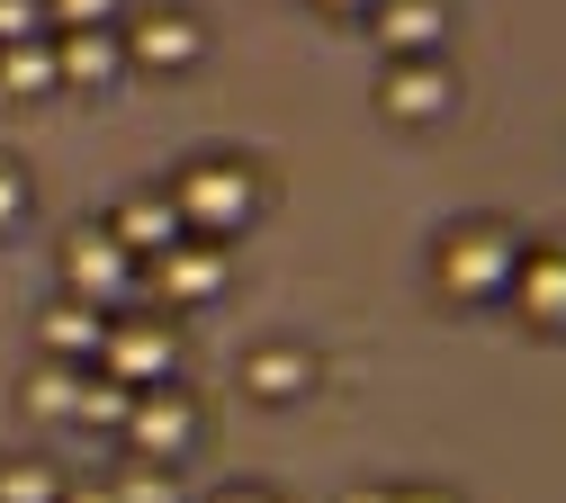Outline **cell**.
Here are the masks:
<instances>
[{
    "instance_id": "cell-22",
    "label": "cell",
    "mask_w": 566,
    "mask_h": 503,
    "mask_svg": "<svg viewBox=\"0 0 566 503\" xmlns=\"http://www.w3.org/2000/svg\"><path fill=\"white\" fill-rule=\"evenodd\" d=\"M19 36H54L45 0H0V45H19Z\"/></svg>"
},
{
    "instance_id": "cell-18",
    "label": "cell",
    "mask_w": 566,
    "mask_h": 503,
    "mask_svg": "<svg viewBox=\"0 0 566 503\" xmlns=\"http://www.w3.org/2000/svg\"><path fill=\"white\" fill-rule=\"evenodd\" d=\"M108 485H117V503H171V494H180V468H154V459H126V468H117Z\"/></svg>"
},
{
    "instance_id": "cell-25",
    "label": "cell",
    "mask_w": 566,
    "mask_h": 503,
    "mask_svg": "<svg viewBox=\"0 0 566 503\" xmlns=\"http://www.w3.org/2000/svg\"><path fill=\"white\" fill-rule=\"evenodd\" d=\"M324 10H333V19H369V0H324Z\"/></svg>"
},
{
    "instance_id": "cell-13",
    "label": "cell",
    "mask_w": 566,
    "mask_h": 503,
    "mask_svg": "<svg viewBox=\"0 0 566 503\" xmlns=\"http://www.w3.org/2000/svg\"><path fill=\"white\" fill-rule=\"evenodd\" d=\"M36 342H45V359H99V342H108V306H91V297H54L45 315H36Z\"/></svg>"
},
{
    "instance_id": "cell-15",
    "label": "cell",
    "mask_w": 566,
    "mask_h": 503,
    "mask_svg": "<svg viewBox=\"0 0 566 503\" xmlns=\"http://www.w3.org/2000/svg\"><path fill=\"white\" fill-rule=\"evenodd\" d=\"M0 91H10V99H45V91H63L54 36H19V45H0Z\"/></svg>"
},
{
    "instance_id": "cell-16",
    "label": "cell",
    "mask_w": 566,
    "mask_h": 503,
    "mask_svg": "<svg viewBox=\"0 0 566 503\" xmlns=\"http://www.w3.org/2000/svg\"><path fill=\"white\" fill-rule=\"evenodd\" d=\"M73 396H82V359H36L28 387H19V405L36 422H73Z\"/></svg>"
},
{
    "instance_id": "cell-7",
    "label": "cell",
    "mask_w": 566,
    "mask_h": 503,
    "mask_svg": "<svg viewBox=\"0 0 566 503\" xmlns=\"http://www.w3.org/2000/svg\"><path fill=\"white\" fill-rule=\"evenodd\" d=\"M117 36H126V63H135V72H189V63L207 54V28H198L189 10H145V19H117Z\"/></svg>"
},
{
    "instance_id": "cell-3",
    "label": "cell",
    "mask_w": 566,
    "mask_h": 503,
    "mask_svg": "<svg viewBox=\"0 0 566 503\" xmlns=\"http://www.w3.org/2000/svg\"><path fill=\"white\" fill-rule=\"evenodd\" d=\"M135 279H145V261H135L108 226H73L63 234V297H91V306H126L135 297Z\"/></svg>"
},
{
    "instance_id": "cell-21",
    "label": "cell",
    "mask_w": 566,
    "mask_h": 503,
    "mask_svg": "<svg viewBox=\"0 0 566 503\" xmlns=\"http://www.w3.org/2000/svg\"><path fill=\"white\" fill-rule=\"evenodd\" d=\"M28 207H36L28 171H19V163H0V234H19V226H28Z\"/></svg>"
},
{
    "instance_id": "cell-20",
    "label": "cell",
    "mask_w": 566,
    "mask_h": 503,
    "mask_svg": "<svg viewBox=\"0 0 566 503\" xmlns=\"http://www.w3.org/2000/svg\"><path fill=\"white\" fill-rule=\"evenodd\" d=\"M117 10H126V0H45L54 28H117Z\"/></svg>"
},
{
    "instance_id": "cell-1",
    "label": "cell",
    "mask_w": 566,
    "mask_h": 503,
    "mask_svg": "<svg viewBox=\"0 0 566 503\" xmlns=\"http://www.w3.org/2000/svg\"><path fill=\"white\" fill-rule=\"evenodd\" d=\"M513 261H522V234L504 226V216H468V226H450L432 243V287L459 306H485L513 287Z\"/></svg>"
},
{
    "instance_id": "cell-6",
    "label": "cell",
    "mask_w": 566,
    "mask_h": 503,
    "mask_svg": "<svg viewBox=\"0 0 566 503\" xmlns=\"http://www.w3.org/2000/svg\"><path fill=\"white\" fill-rule=\"evenodd\" d=\"M198 441V405L163 378V387H135V413H126V450L135 459H154V468H180Z\"/></svg>"
},
{
    "instance_id": "cell-8",
    "label": "cell",
    "mask_w": 566,
    "mask_h": 503,
    "mask_svg": "<svg viewBox=\"0 0 566 503\" xmlns=\"http://www.w3.org/2000/svg\"><path fill=\"white\" fill-rule=\"evenodd\" d=\"M504 297L522 306V324L566 333V243H522V261H513V287H504Z\"/></svg>"
},
{
    "instance_id": "cell-9",
    "label": "cell",
    "mask_w": 566,
    "mask_h": 503,
    "mask_svg": "<svg viewBox=\"0 0 566 503\" xmlns=\"http://www.w3.org/2000/svg\"><path fill=\"white\" fill-rule=\"evenodd\" d=\"M226 252L207 243V234H180L171 252H154V287H163V306H207V297H226Z\"/></svg>"
},
{
    "instance_id": "cell-19",
    "label": "cell",
    "mask_w": 566,
    "mask_h": 503,
    "mask_svg": "<svg viewBox=\"0 0 566 503\" xmlns=\"http://www.w3.org/2000/svg\"><path fill=\"white\" fill-rule=\"evenodd\" d=\"M0 503H63V476L45 459H10L0 468Z\"/></svg>"
},
{
    "instance_id": "cell-24",
    "label": "cell",
    "mask_w": 566,
    "mask_h": 503,
    "mask_svg": "<svg viewBox=\"0 0 566 503\" xmlns=\"http://www.w3.org/2000/svg\"><path fill=\"white\" fill-rule=\"evenodd\" d=\"M63 503H117V485H63Z\"/></svg>"
},
{
    "instance_id": "cell-26",
    "label": "cell",
    "mask_w": 566,
    "mask_h": 503,
    "mask_svg": "<svg viewBox=\"0 0 566 503\" xmlns=\"http://www.w3.org/2000/svg\"><path fill=\"white\" fill-rule=\"evenodd\" d=\"M217 503H270V494H261V485H234V494H217Z\"/></svg>"
},
{
    "instance_id": "cell-14",
    "label": "cell",
    "mask_w": 566,
    "mask_h": 503,
    "mask_svg": "<svg viewBox=\"0 0 566 503\" xmlns=\"http://www.w3.org/2000/svg\"><path fill=\"white\" fill-rule=\"evenodd\" d=\"M315 350H297V342H270V350H252L243 359V396H261V405H297V396H315Z\"/></svg>"
},
{
    "instance_id": "cell-10",
    "label": "cell",
    "mask_w": 566,
    "mask_h": 503,
    "mask_svg": "<svg viewBox=\"0 0 566 503\" xmlns=\"http://www.w3.org/2000/svg\"><path fill=\"white\" fill-rule=\"evenodd\" d=\"M54 63H63V91H108L135 72L117 28H54Z\"/></svg>"
},
{
    "instance_id": "cell-4",
    "label": "cell",
    "mask_w": 566,
    "mask_h": 503,
    "mask_svg": "<svg viewBox=\"0 0 566 503\" xmlns=\"http://www.w3.org/2000/svg\"><path fill=\"white\" fill-rule=\"evenodd\" d=\"M91 369H108L126 387H163L180 369V324H163V315H108V342H99Z\"/></svg>"
},
{
    "instance_id": "cell-23",
    "label": "cell",
    "mask_w": 566,
    "mask_h": 503,
    "mask_svg": "<svg viewBox=\"0 0 566 503\" xmlns=\"http://www.w3.org/2000/svg\"><path fill=\"white\" fill-rule=\"evenodd\" d=\"M342 503H459V494H432V485H350Z\"/></svg>"
},
{
    "instance_id": "cell-17",
    "label": "cell",
    "mask_w": 566,
    "mask_h": 503,
    "mask_svg": "<svg viewBox=\"0 0 566 503\" xmlns=\"http://www.w3.org/2000/svg\"><path fill=\"white\" fill-rule=\"evenodd\" d=\"M126 413H135V387H126V378H108V369H82L73 422H82V431H126Z\"/></svg>"
},
{
    "instance_id": "cell-5",
    "label": "cell",
    "mask_w": 566,
    "mask_h": 503,
    "mask_svg": "<svg viewBox=\"0 0 566 503\" xmlns=\"http://www.w3.org/2000/svg\"><path fill=\"white\" fill-rule=\"evenodd\" d=\"M378 108H387L396 126H441V117L459 108V72H450L441 54H387V72H378Z\"/></svg>"
},
{
    "instance_id": "cell-11",
    "label": "cell",
    "mask_w": 566,
    "mask_h": 503,
    "mask_svg": "<svg viewBox=\"0 0 566 503\" xmlns=\"http://www.w3.org/2000/svg\"><path fill=\"white\" fill-rule=\"evenodd\" d=\"M369 28L387 54H441L450 36V0H369Z\"/></svg>"
},
{
    "instance_id": "cell-12",
    "label": "cell",
    "mask_w": 566,
    "mask_h": 503,
    "mask_svg": "<svg viewBox=\"0 0 566 503\" xmlns=\"http://www.w3.org/2000/svg\"><path fill=\"white\" fill-rule=\"evenodd\" d=\"M108 234L135 252V261H154V252H171L189 226H180V207H171V189H135L117 216H108Z\"/></svg>"
},
{
    "instance_id": "cell-2",
    "label": "cell",
    "mask_w": 566,
    "mask_h": 503,
    "mask_svg": "<svg viewBox=\"0 0 566 503\" xmlns=\"http://www.w3.org/2000/svg\"><path fill=\"white\" fill-rule=\"evenodd\" d=\"M163 189H171V207H180V226L207 234V243H234L252 216H261V180H252V163H226V154H207V163L171 171Z\"/></svg>"
}]
</instances>
